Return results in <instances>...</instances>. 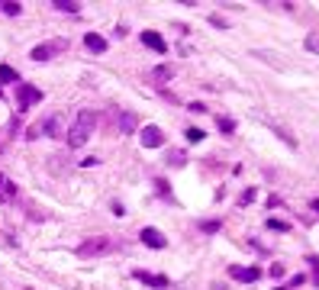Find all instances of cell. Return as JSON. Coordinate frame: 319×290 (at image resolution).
I'll return each instance as SVG.
<instances>
[{
	"mask_svg": "<svg viewBox=\"0 0 319 290\" xmlns=\"http://www.w3.org/2000/svg\"><path fill=\"white\" fill-rule=\"evenodd\" d=\"M94 129H97V116H94V110H81L78 123H74L71 133H68V145H71V148H81V145L91 139Z\"/></svg>",
	"mask_w": 319,
	"mask_h": 290,
	"instance_id": "6da1fadb",
	"label": "cell"
},
{
	"mask_svg": "<svg viewBox=\"0 0 319 290\" xmlns=\"http://www.w3.org/2000/svg\"><path fill=\"white\" fill-rule=\"evenodd\" d=\"M116 248H119V242H113V239H106V236H97V239L84 242V245H78V255H81V258H100V255L116 252Z\"/></svg>",
	"mask_w": 319,
	"mask_h": 290,
	"instance_id": "7a4b0ae2",
	"label": "cell"
},
{
	"mask_svg": "<svg viewBox=\"0 0 319 290\" xmlns=\"http://www.w3.org/2000/svg\"><path fill=\"white\" fill-rule=\"evenodd\" d=\"M16 103H19V110L36 107V103H42V91L36 84H29V81H19L16 84Z\"/></svg>",
	"mask_w": 319,
	"mask_h": 290,
	"instance_id": "3957f363",
	"label": "cell"
},
{
	"mask_svg": "<svg viewBox=\"0 0 319 290\" xmlns=\"http://www.w3.org/2000/svg\"><path fill=\"white\" fill-rule=\"evenodd\" d=\"M132 278L142 281L145 287H155V290H168V287H171V281H168L165 274H148V271H139V268L132 271Z\"/></svg>",
	"mask_w": 319,
	"mask_h": 290,
	"instance_id": "277c9868",
	"label": "cell"
},
{
	"mask_svg": "<svg viewBox=\"0 0 319 290\" xmlns=\"http://www.w3.org/2000/svg\"><path fill=\"white\" fill-rule=\"evenodd\" d=\"M229 278L232 281H242V284H255L261 278V268H242V265H232L229 268Z\"/></svg>",
	"mask_w": 319,
	"mask_h": 290,
	"instance_id": "5b68a950",
	"label": "cell"
},
{
	"mask_svg": "<svg viewBox=\"0 0 319 290\" xmlns=\"http://www.w3.org/2000/svg\"><path fill=\"white\" fill-rule=\"evenodd\" d=\"M139 239H142V245H148V248H165L168 245V239L161 236L155 226H145V229L139 232Z\"/></svg>",
	"mask_w": 319,
	"mask_h": 290,
	"instance_id": "8992f818",
	"label": "cell"
},
{
	"mask_svg": "<svg viewBox=\"0 0 319 290\" xmlns=\"http://www.w3.org/2000/svg\"><path fill=\"white\" fill-rule=\"evenodd\" d=\"M142 145H145V148H158V145H165V133H161L158 126H145V129H142Z\"/></svg>",
	"mask_w": 319,
	"mask_h": 290,
	"instance_id": "52a82bcc",
	"label": "cell"
},
{
	"mask_svg": "<svg viewBox=\"0 0 319 290\" xmlns=\"http://www.w3.org/2000/svg\"><path fill=\"white\" fill-rule=\"evenodd\" d=\"M13 200H16V184L0 171V203H13Z\"/></svg>",
	"mask_w": 319,
	"mask_h": 290,
	"instance_id": "ba28073f",
	"label": "cell"
},
{
	"mask_svg": "<svg viewBox=\"0 0 319 290\" xmlns=\"http://www.w3.org/2000/svg\"><path fill=\"white\" fill-rule=\"evenodd\" d=\"M58 45H62V42H42V45H36V48L29 52V58H32V61H49L52 55H55Z\"/></svg>",
	"mask_w": 319,
	"mask_h": 290,
	"instance_id": "9c48e42d",
	"label": "cell"
},
{
	"mask_svg": "<svg viewBox=\"0 0 319 290\" xmlns=\"http://www.w3.org/2000/svg\"><path fill=\"white\" fill-rule=\"evenodd\" d=\"M171 78H174L171 65H158V68H152V71H148V81H152V84H168Z\"/></svg>",
	"mask_w": 319,
	"mask_h": 290,
	"instance_id": "30bf717a",
	"label": "cell"
},
{
	"mask_svg": "<svg viewBox=\"0 0 319 290\" xmlns=\"http://www.w3.org/2000/svg\"><path fill=\"white\" fill-rule=\"evenodd\" d=\"M142 45L155 48V52H168V42L158 36V32H152V29H145V32H142Z\"/></svg>",
	"mask_w": 319,
	"mask_h": 290,
	"instance_id": "8fae6325",
	"label": "cell"
},
{
	"mask_svg": "<svg viewBox=\"0 0 319 290\" xmlns=\"http://www.w3.org/2000/svg\"><path fill=\"white\" fill-rule=\"evenodd\" d=\"M84 45L91 48L94 55H104V52H106V39L100 36V32H87V36H84Z\"/></svg>",
	"mask_w": 319,
	"mask_h": 290,
	"instance_id": "7c38bea8",
	"label": "cell"
},
{
	"mask_svg": "<svg viewBox=\"0 0 319 290\" xmlns=\"http://www.w3.org/2000/svg\"><path fill=\"white\" fill-rule=\"evenodd\" d=\"M116 126H119V133H132V129L139 126V120H135V113H119Z\"/></svg>",
	"mask_w": 319,
	"mask_h": 290,
	"instance_id": "4fadbf2b",
	"label": "cell"
},
{
	"mask_svg": "<svg viewBox=\"0 0 319 290\" xmlns=\"http://www.w3.org/2000/svg\"><path fill=\"white\" fill-rule=\"evenodd\" d=\"M16 78H19V74L13 71L10 65H0V84H19Z\"/></svg>",
	"mask_w": 319,
	"mask_h": 290,
	"instance_id": "5bb4252c",
	"label": "cell"
},
{
	"mask_svg": "<svg viewBox=\"0 0 319 290\" xmlns=\"http://www.w3.org/2000/svg\"><path fill=\"white\" fill-rule=\"evenodd\" d=\"M55 10H65V13H78L81 3H74V0H55Z\"/></svg>",
	"mask_w": 319,
	"mask_h": 290,
	"instance_id": "9a60e30c",
	"label": "cell"
},
{
	"mask_svg": "<svg viewBox=\"0 0 319 290\" xmlns=\"http://www.w3.org/2000/svg\"><path fill=\"white\" fill-rule=\"evenodd\" d=\"M268 229H271V232H290V223H284V219H274V216H271V219H268Z\"/></svg>",
	"mask_w": 319,
	"mask_h": 290,
	"instance_id": "2e32d148",
	"label": "cell"
},
{
	"mask_svg": "<svg viewBox=\"0 0 319 290\" xmlns=\"http://www.w3.org/2000/svg\"><path fill=\"white\" fill-rule=\"evenodd\" d=\"M307 52L319 55V32H310V36H307Z\"/></svg>",
	"mask_w": 319,
	"mask_h": 290,
	"instance_id": "e0dca14e",
	"label": "cell"
},
{
	"mask_svg": "<svg viewBox=\"0 0 319 290\" xmlns=\"http://www.w3.org/2000/svg\"><path fill=\"white\" fill-rule=\"evenodd\" d=\"M219 129H222L226 136H232V133H235V123L229 120V116H219Z\"/></svg>",
	"mask_w": 319,
	"mask_h": 290,
	"instance_id": "ac0fdd59",
	"label": "cell"
},
{
	"mask_svg": "<svg viewBox=\"0 0 319 290\" xmlns=\"http://www.w3.org/2000/svg\"><path fill=\"white\" fill-rule=\"evenodd\" d=\"M200 229H203V232H219L222 223H219V219H207V223H200Z\"/></svg>",
	"mask_w": 319,
	"mask_h": 290,
	"instance_id": "d6986e66",
	"label": "cell"
},
{
	"mask_svg": "<svg viewBox=\"0 0 319 290\" xmlns=\"http://www.w3.org/2000/svg\"><path fill=\"white\" fill-rule=\"evenodd\" d=\"M0 6H3L6 16H19V13H23V6H19V3H0Z\"/></svg>",
	"mask_w": 319,
	"mask_h": 290,
	"instance_id": "ffe728a7",
	"label": "cell"
},
{
	"mask_svg": "<svg viewBox=\"0 0 319 290\" xmlns=\"http://www.w3.org/2000/svg\"><path fill=\"white\" fill-rule=\"evenodd\" d=\"M255 200V187H248V190H242V197H239V206H248Z\"/></svg>",
	"mask_w": 319,
	"mask_h": 290,
	"instance_id": "44dd1931",
	"label": "cell"
},
{
	"mask_svg": "<svg viewBox=\"0 0 319 290\" xmlns=\"http://www.w3.org/2000/svg\"><path fill=\"white\" fill-rule=\"evenodd\" d=\"M203 136H207L203 129H187V139L191 142H203Z\"/></svg>",
	"mask_w": 319,
	"mask_h": 290,
	"instance_id": "7402d4cb",
	"label": "cell"
},
{
	"mask_svg": "<svg viewBox=\"0 0 319 290\" xmlns=\"http://www.w3.org/2000/svg\"><path fill=\"white\" fill-rule=\"evenodd\" d=\"M300 284H307V278H303V274H297V278H290V287H300Z\"/></svg>",
	"mask_w": 319,
	"mask_h": 290,
	"instance_id": "603a6c76",
	"label": "cell"
},
{
	"mask_svg": "<svg viewBox=\"0 0 319 290\" xmlns=\"http://www.w3.org/2000/svg\"><path fill=\"white\" fill-rule=\"evenodd\" d=\"M313 210H316V213H319V200H313Z\"/></svg>",
	"mask_w": 319,
	"mask_h": 290,
	"instance_id": "cb8c5ba5",
	"label": "cell"
},
{
	"mask_svg": "<svg viewBox=\"0 0 319 290\" xmlns=\"http://www.w3.org/2000/svg\"><path fill=\"white\" fill-rule=\"evenodd\" d=\"M274 290H290V287H274Z\"/></svg>",
	"mask_w": 319,
	"mask_h": 290,
	"instance_id": "d4e9b609",
	"label": "cell"
}]
</instances>
